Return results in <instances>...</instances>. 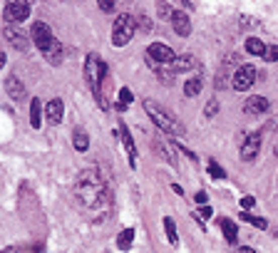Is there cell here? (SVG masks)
<instances>
[{
    "instance_id": "cell-1",
    "label": "cell",
    "mask_w": 278,
    "mask_h": 253,
    "mask_svg": "<svg viewBox=\"0 0 278 253\" xmlns=\"http://www.w3.org/2000/svg\"><path fill=\"white\" fill-rule=\"evenodd\" d=\"M77 194H80V198H82L87 206H94V204H99L102 196H104V186H102V181L97 179V174L87 171V174H82L80 181H77Z\"/></svg>"
},
{
    "instance_id": "cell-2",
    "label": "cell",
    "mask_w": 278,
    "mask_h": 253,
    "mask_svg": "<svg viewBox=\"0 0 278 253\" xmlns=\"http://www.w3.org/2000/svg\"><path fill=\"white\" fill-rule=\"evenodd\" d=\"M144 110H147V114L152 117V122H154L161 132H166V134H182V132H184V129L177 124V119H174V117H169V114L164 112L159 105H154L152 99H147V102H144Z\"/></svg>"
},
{
    "instance_id": "cell-3",
    "label": "cell",
    "mask_w": 278,
    "mask_h": 253,
    "mask_svg": "<svg viewBox=\"0 0 278 253\" xmlns=\"http://www.w3.org/2000/svg\"><path fill=\"white\" fill-rule=\"evenodd\" d=\"M134 18L132 15H120L117 20H115V28H112V42L117 45V47H124L129 40H132V35H134Z\"/></svg>"
},
{
    "instance_id": "cell-4",
    "label": "cell",
    "mask_w": 278,
    "mask_h": 253,
    "mask_svg": "<svg viewBox=\"0 0 278 253\" xmlns=\"http://www.w3.org/2000/svg\"><path fill=\"white\" fill-rule=\"evenodd\" d=\"M253 80H256V67H253V65H241V67L236 70V75H234L231 87H234L236 92H244V89H248V87L253 84Z\"/></svg>"
},
{
    "instance_id": "cell-5",
    "label": "cell",
    "mask_w": 278,
    "mask_h": 253,
    "mask_svg": "<svg viewBox=\"0 0 278 253\" xmlns=\"http://www.w3.org/2000/svg\"><path fill=\"white\" fill-rule=\"evenodd\" d=\"M149 60H154L156 65H172V62H177V55L169 45L154 42V45H149Z\"/></svg>"
},
{
    "instance_id": "cell-6",
    "label": "cell",
    "mask_w": 278,
    "mask_h": 253,
    "mask_svg": "<svg viewBox=\"0 0 278 253\" xmlns=\"http://www.w3.org/2000/svg\"><path fill=\"white\" fill-rule=\"evenodd\" d=\"M30 15V3H8L5 5V20L8 23H23Z\"/></svg>"
},
{
    "instance_id": "cell-7",
    "label": "cell",
    "mask_w": 278,
    "mask_h": 253,
    "mask_svg": "<svg viewBox=\"0 0 278 253\" xmlns=\"http://www.w3.org/2000/svg\"><path fill=\"white\" fill-rule=\"evenodd\" d=\"M30 35H32V40H35V45L40 47V53H42V50H45V47L55 40V37H52V32H50V25H45V23H40V20L32 25Z\"/></svg>"
},
{
    "instance_id": "cell-8",
    "label": "cell",
    "mask_w": 278,
    "mask_h": 253,
    "mask_svg": "<svg viewBox=\"0 0 278 253\" xmlns=\"http://www.w3.org/2000/svg\"><path fill=\"white\" fill-rule=\"evenodd\" d=\"M258 149H261V137L258 134H251L246 139V144L241 146V159H246V162L256 159L258 157Z\"/></svg>"
},
{
    "instance_id": "cell-9",
    "label": "cell",
    "mask_w": 278,
    "mask_h": 253,
    "mask_svg": "<svg viewBox=\"0 0 278 253\" xmlns=\"http://www.w3.org/2000/svg\"><path fill=\"white\" fill-rule=\"evenodd\" d=\"M3 35H5V40H8L13 47H18V50H28V37H25V35H23L18 28H13V25H10V28H5Z\"/></svg>"
},
{
    "instance_id": "cell-10",
    "label": "cell",
    "mask_w": 278,
    "mask_h": 253,
    "mask_svg": "<svg viewBox=\"0 0 278 253\" xmlns=\"http://www.w3.org/2000/svg\"><path fill=\"white\" fill-rule=\"evenodd\" d=\"M172 25H174V32L182 35V37H186V35L191 32V23H189V18H186L182 10L172 13Z\"/></svg>"
},
{
    "instance_id": "cell-11",
    "label": "cell",
    "mask_w": 278,
    "mask_h": 253,
    "mask_svg": "<svg viewBox=\"0 0 278 253\" xmlns=\"http://www.w3.org/2000/svg\"><path fill=\"white\" fill-rule=\"evenodd\" d=\"M244 110H246L248 114H261V112H266L268 110V99L266 97H248L246 99V105H244Z\"/></svg>"
},
{
    "instance_id": "cell-12",
    "label": "cell",
    "mask_w": 278,
    "mask_h": 253,
    "mask_svg": "<svg viewBox=\"0 0 278 253\" xmlns=\"http://www.w3.org/2000/svg\"><path fill=\"white\" fill-rule=\"evenodd\" d=\"M5 92H8L13 99H23V97H25V84L20 82L18 77H8V80H5Z\"/></svg>"
},
{
    "instance_id": "cell-13",
    "label": "cell",
    "mask_w": 278,
    "mask_h": 253,
    "mask_svg": "<svg viewBox=\"0 0 278 253\" xmlns=\"http://www.w3.org/2000/svg\"><path fill=\"white\" fill-rule=\"evenodd\" d=\"M42 55H45V60H47L50 65H60L62 62V45L58 40H52V42L42 50Z\"/></svg>"
},
{
    "instance_id": "cell-14",
    "label": "cell",
    "mask_w": 278,
    "mask_h": 253,
    "mask_svg": "<svg viewBox=\"0 0 278 253\" xmlns=\"http://www.w3.org/2000/svg\"><path fill=\"white\" fill-rule=\"evenodd\" d=\"M62 114H65V105H62V99H50V102H47V119H50L52 124H60Z\"/></svg>"
},
{
    "instance_id": "cell-15",
    "label": "cell",
    "mask_w": 278,
    "mask_h": 253,
    "mask_svg": "<svg viewBox=\"0 0 278 253\" xmlns=\"http://www.w3.org/2000/svg\"><path fill=\"white\" fill-rule=\"evenodd\" d=\"M218 226H221V231H224V236H226L229 243H236L239 241V228H236V224L231 219H218Z\"/></svg>"
},
{
    "instance_id": "cell-16",
    "label": "cell",
    "mask_w": 278,
    "mask_h": 253,
    "mask_svg": "<svg viewBox=\"0 0 278 253\" xmlns=\"http://www.w3.org/2000/svg\"><path fill=\"white\" fill-rule=\"evenodd\" d=\"M120 134H122L124 139V149H127V154H129V167H137V151H134V141L129 137V132H127V127L120 124Z\"/></svg>"
},
{
    "instance_id": "cell-17",
    "label": "cell",
    "mask_w": 278,
    "mask_h": 253,
    "mask_svg": "<svg viewBox=\"0 0 278 253\" xmlns=\"http://www.w3.org/2000/svg\"><path fill=\"white\" fill-rule=\"evenodd\" d=\"M246 50L251 53V55L266 57V50H268V45H263L258 37H248V40H246Z\"/></svg>"
},
{
    "instance_id": "cell-18",
    "label": "cell",
    "mask_w": 278,
    "mask_h": 253,
    "mask_svg": "<svg viewBox=\"0 0 278 253\" xmlns=\"http://www.w3.org/2000/svg\"><path fill=\"white\" fill-rule=\"evenodd\" d=\"M132 241H134V228H124L122 233L117 236V246H120V251H129V248H132Z\"/></svg>"
},
{
    "instance_id": "cell-19",
    "label": "cell",
    "mask_w": 278,
    "mask_h": 253,
    "mask_svg": "<svg viewBox=\"0 0 278 253\" xmlns=\"http://www.w3.org/2000/svg\"><path fill=\"white\" fill-rule=\"evenodd\" d=\"M40 122H42V102H40V99H32L30 102V124L37 129Z\"/></svg>"
},
{
    "instance_id": "cell-20",
    "label": "cell",
    "mask_w": 278,
    "mask_h": 253,
    "mask_svg": "<svg viewBox=\"0 0 278 253\" xmlns=\"http://www.w3.org/2000/svg\"><path fill=\"white\" fill-rule=\"evenodd\" d=\"M164 231H166L169 243H172V246H179V233H177V226H174V221H172L169 216L164 219Z\"/></svg>"
},
{
    "instance_id": "cell-21",
    "label": "cell",
    "mask_w": 278,
    "mask_h": 253,
    "mask_svg": "<svg viewBox=\"0 0 278 253\" xmlns=\"http://www.w3.org/2000/svg\"><path fill=\"white\" fill-rule=\"evenodd\" d=\"M199 92H201V77H191V80H186V84H184L186 97H196Z\"/></svg>"
},
{
    "instance_id": "cell-22",
    "label": "cell",
    "mask_w": 278,
    "mask_h": 253,
    "mask_svg": "<svg viewBox=\"0 0 278 253\" xmlns=\"http://www.w3.org/2000/svg\"><path fill=\"white\" fill-rule=\"evenodd\" d=\"M196 65V60L191 55H182V57H177V62H174V70L177 72H186V70H191Z\"/></svg>"
},
{
    "instance_id": "cell-23",
    "label": "cell",
    "mask_w": 278,
    "mask_h": 253,
    "mask_svg": "<svg viewBox=\"0 0 278 253\" xmlns=\"http://www.w3.org/2000/svg\"><path fill=\"white\" fill-rule=\"evenodd\" d=\"M241 221H248V224L251 226H256V228H266V219H261V216H251V214H246V211H244V214H241Z\"/></svg>"
},
{
    "instance_id": "cell-24",
    "label": "cell",
    "mask_w": 278,
    "mask_h": 253,
    "mask_svg": "<svg viewBox=\"0 0 278 253\" xmlns=\"http://www.w3.org/2000/svg\"><path fill=\"white\" fill-rule=\"evenodd\" d=\"M87 146H90L87 134H85V132H77V134H75V149H77V151H85Z\"/></svg>"
},
{
    "instance_id": "cell-25",
    "label": "cell",
    "mask_w": 278,
    "mask_h": 253,
    "mask_svg": "<svg viewBox=\"0 0 278 253\" xmlns=\"http://www.w3.org/2000/svg\"><path fill=\"white\" fill-rule=\"evenodd\" d=\"M129 105H132V92H129L127 87H122V89H120V105H117V107H120V110H127Z\"/></svg>"
},
{
    "instance_id": "cell-26",
    "label": "cell",
    "mask_w": 278,
    "mask_h": 253,
    "mask_svg": "<svg viewBox=\"0 0 278 253\" xmlns=\"http://www.w3.org/2000/svg\"><path fill=\"white\" fill-rule=\"evenodd\" d=\"M209 174H211L214 179H224V176H226V171L218 167L216 162H209Z\"/></svg>"
},
{
    "instance_id": "cell-27",
    "label": "cell",
    "mask_w": 278,
    "mask_h": 253,
    "mask_svg": "<svg viewBox=\"0 0 278 253\" xmlns=\"http://www.w3.org/2000/svg\"><path fill=\"white\" fill-rule=\"evenodd\" d=\"M266 60H268V62H278V45H268V50H266Z\"/></svg>"
},
{
    "instance_id": "cell-28",
    "label": "cell",
    "mask_w": 278,
    "mask_h": 253,
    "mask_svg": "<svg viewBox=\"0 0 278 253\" xmlns=\"http://www.w3.org/2000/svg\"><path fill=\"white\" fill-rule=\"evenodd\" d=\"M97 5H99L104 13H112V10H115V3H112V0H99Z\"/></svg>"
},
{
    "instance_id": "cell-29",
    "label": "cell",
    "mask_w": 278,
    "mask_h": 253,
    "mask_svg": "<svg viewBox=\"0 0 278 253\" xmlns=\"http://www.w3.org/2000/svg\"><path fill=\"white\" fill-rule=\"evenodd\" d=\"M241 206H244V209H253V206H256V201H253V196H244L241 198Z\"/></svg>"
},
{
    "instance_id": "cell-30",
    "label": "cell",
    "mask_w": 278,
    "mask_h": 253,
    "mask_svg": "<svg viewBox=\"0 0 278 253\" xmlns=\"http://www.w3.org/2000/svg\"><path fill=\"white\" fill-rule=\"evenodd\" d=\"M214 114H216V102L211 99V102L206 105V117H214Z\"/></svg>"
},
{
    "instance_id": "cell-31",
    "label": "cell",
    "mask_w": 278,
    "mask_h": 253,
    "mask_svg": "<svg viewBox=\"0 0 278 253\" xmlns=\"http://www.w3.org/2000/svg\"><path fill=\"white\" fill-rule=\"evenodd\" d=\"M139 23H142V30H144V32H149V30H152V23H149V18H139Z\"/></svg>"
},
{
    "instance_id": "cell-32",
    "label": "cell",
    "mask_w": 278,
    "mask_h": 253,
    "mask_svg": "<svg viewBox=\"0 0 278 253\" xmlns=\"http://www.w3.org/2000/svg\"><path fill=\"white\" fill-rule=\"evenodd\" d=\"M159 13L161 15H169V3H159Z\"/></svg>"
},
{
    "instance_id": "cell-33",
    "label": "cell",
    "mask_w": 278,
    "mask_h": 253,
    "mask_svg": "<svg viewBox=\"0 0 278 253\" xmlns=\"http://www.w3.org/2000/svg\"><path fill=\"white\" fill-rule=\"evenodd\" d=\"M206 201V194L204 191H196V204H204Z\"/></svg>"
},
{
    "instance_id": "cell-34",
    "label": "cell",
    "mask_w": 278,
    "mask_h": 253,
    "mask_svg": "<svg viewBox=\"0 0 278 253\" xmlns=\"http://www.w3.org/2000/svg\"><path fill=\"white\" fill-rule=\"evenodd\" d=\"M201 216L209 219V216H211V209H209V206H201Z\"/></svg>"
},
{
    "instance_id": "cell-35",
    "label": "cell",
    "mask_w": 278,
    "mask_h": 253,
    "mask_svg": "<svg viewBox=\"0 0 278 253\" xmlns=\"http://www.w3.org/2000/svg\"><path fill=\"white\" fill-rule=\"evenodd\" d=\"M239 253H253L251 248H239Z\"/></svg>"
}]
</instances>
